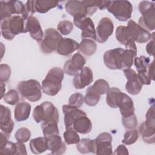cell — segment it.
<instances>
[{
	"label": "cell",
	"mask_w": 155,
	"mask_h": 155,
	"mask_svg": "<svg viewBox=\"0 0 155 155\" xmlns=\"http://www.w3.org/2000/svg\"><path fill=\"white\" fill-rule=\"evenodd\" d=\"M64 114V124L66 130L73 129L77 133L85 134L92 129V124L87 114L78 108L70 105L62 107Z\"/></svg>",
	"instance_id": "1"
},
{
	"label": "cell",
	"mask_w": 155,
	"mask_h": 155,
	"mask_svg": "<svg viewBox=\"0 0 155 155\" xmlns=\"http://www.w3.org/2000/svg\"><path fill=\"white\" fill-rule=\"evenodd\" d=\"M137 53L128 49L116 48L106 51L104 54V62L111 70H126L130 68L136 57Z\"/></svg>",
	"instance_id": "2"
},
{
	"label": "cell",
	"mask_w": 155,
	"mask_h": 155,
	"mask_svg": "<svg viewBox=\"0 0 155 155\" xmlns=\"http://www.w3.org/2000/svg\"><path fill=\"white\" fill-rule=\"evenodd\" d=\"M64 71L59 67L51 68L42 81V91L48 96L56 95L61 89L62 81L64 77Z\"/></svg>",
	"instance_id": "3"
},
{
	"label": "cell",
	"mask_w": 155,
	"mask_h": 155,
	"mask_svg": "<svg viewBox=\"0 0 155 155\" xmlns=\"http://www.w3.org/2000/svg\"><path fill=\"white\" fill-rule=\"evenodd\" d=\"M25 21L22 16L18 15L2 21L1 29L3 38L8 41H12L16 35L25 33Z\"/></svg>",
	"instance_id": "4"
},
{
	"label": "cell",
	"mask_w": 155,
	"mask_h": 155,
	"mask_svg": "<svg viewBox=\"0 0 155 155\" xmlns=\"http://www.w3.org/2000/svg\"><path fill=\"white\" fill-rule=\"evenodd\" d=\"M33 118L36 123H58L59 114L56 107L50 102L45 101L37 105L33 111Z\"/></svg>",
	"instance_id": "5"
},
{
	"label": "cell",
	"mask_w": 155,
	"mask_h": 155,
	"mask_svg": "<svg viewBox=\"0 0 155 155\" xmlns=\"http://www.w3.org/2000/svg\"><path fill=\"white\" fill-rule=\"evenodd\" d=\"M142 16L138 20L140 26L148 31H153L155 28V7L153 2L142 1L138 5Z\"/></svg>",
	"instance_id": "6"
},
{
	"label": "cell",
	"mask_w": 155,
	"mask_h": 155,
	"mask_svg": "<svg viewBox=\"0 0 155 155\" xmlns=\"http://www.w3.org/2000/svg\"><path fill=\"white\" fill-rule=\"evenodd\" d=\"M17 88L21 95L30 102H37L42 97L41 86L35 79L20 81L17 85Z\"/></svg>",
	"instance_id": "7"
},
{
	"label": "cell",
	"mask_w": 155,
	"mask_h": 155,
	"mask_svg": "<svg viewBox=\"0 0 155 155\" xmlns=\"http://www.w3.org/2000/svg\"><path fill=\"white\" fill-rule=\"evenodd\" d=\"M106 8L117 20L122 22L130 19L133 12V5L128 1H108Z\"/></svg>",
	"instance_id": "8"
},
{
	"label": "cell",
	"mask_w": 155,
	"mask_h": 155,
	"mask_svg": "<svg viewBox=\"0 0 155 155\" xmlns=\"http://www.w3.org/2000/svg\"><path fill=\"white\" fill-rule=\"evenodd\" d=\"M73 24L81 30L82 39L96 40V29L92 19L84 14L73 16Z\"/></svg>",
	"instance_id": "9"
},
{
	"label": "cell",
	"mask_w": 155,
	"mask_h": 155,
	"mask_svg": "<svg viewBox=\"0 0 155 155\" xmlns=\"http://www.w3.org/2000/svg\"><path fill=\"white\" fill-rule=\"evenodd\" d=\"M62 36L54 28H47L44 36L40 44L41 51L45 54H50L56 50L59 42L62 39Z\"/></svg>",
	"instance_id": "10"
},
{
	"label": "cell",
	"mask_w": 155,
	"mask_h": 155,
	"mask_svg": "<svg viewBox=\"0 0 155 155\" xmlns=\"http://www.w3.org/2000/svg\"><path fill=\"white\" fill-rule=\"evenodd\" d=\"M112 136L107 132L100 133L97 137L93 139V153L98 155H111L112 152Z\"/></svg>",
	"instance_id": "11"
},
{
	"label": "cell",
	"mask_w": 155,
	"mask_h": 155,
	"mask_svg": "<svg viewBox=\"0 0 155 155\" xmlns=\"http://www.w3.org/2000/svg\"><path fill=\"white\" fill-rule=\"evenodd\" d=\"M25 9V5L21 1H1V21L11 17L13 14L22 16Z\"/></svg>",
	"instance_id": "12"
},
{
	"label": "cell",
	"mask_w": 155,
	"mask_h": 155,
	"mask_svg": "<svg viewBox=\"0 0 155 155\" xmlns=\"http://www.w3.org/2000/svg\"><path fill=\"white\" fill-rule=\"evenodd\" d=\"M114 25L108 17H104L99 21L96 28V41L99 43H104L113 34Z\"/></svg>",
	"instance_id": "13"
},
{
	"label": "cell",
	"mask_w": 155,
	"mask_h": 155,
	"mask_svg": "<svg viewBox=\"0 0 155 155\" xmlns=\"http://www.w3.org/2000/svg\"><path fill=\"white\" fill-rule=\"evenodd\" d=\"M128 31L131 39L138 43H145L152 38V35L133 20H130L127 23Z\"/></svg>",
	"instance_id": "14"
},
{
	"label": "cell",
	"mask_w": 155,
	"mask_h": 155,
	"mask_svg": "<svg viewBox=\"0 0 155 155\" xmlns=\"http://www.w3.org/2000/svg\"><path fill=\"white\" fill-rule=\"evenodd\" d=\"M85 63V59L81 54L75 53L65 62L64 65V71L69 76H75L82 69Z\"/></svg>",
	"instance_id": "15"
},
{
	"label": "cell",
	"mask_w": 155,
	"mask_h": 155,
	"mask_svg": "<svg viewBox=\"0 0 155 155\" xmlns=\"http://www.w3.org/2000/svg\"><path fill=\"white\" fill-rule=\"evenodd\" d=\"M124 73L127 79L125 84L126 91L132 95L138 94L142 90V85L139 81L136 71L131 68H128L124 70Z\"/></svg>",
	"instance_id": "16"
},
{
	"label": "cell",
	"mask_w": 155,
	"mask_h": 155,
	"mask_svg": "<svg viewBox=\"0 0 155 155\" xmlns=\"http://www.w3.org/2000/svg\"><path fill=\"white\" fill-rule=\"evenodd\" d=\"M93 81L92 70L89 67H84L82 69L76 74L73 79V84L75 88L82 89L90 85Z\"/></svg>",
	"instance_id": "17"
},
{
	"label": "cell",
	"mask_w": 155,
	"mask_h": 155,
	"mask_svg": "<svg viewBox=\"0 0 155 155\" xmlns=\"http://www.w3.org/2000/svg\"><path fill=\"white\" fill-rule=\"evenodd\" d=\"M44 137L45 139L47 150L51 151V154H62L65 152V143L62 140L59 134H54Z\"/></svg>",
	"instance_id": "18"
},
{
	"label": "cell",
	"mask_w": 155,
	"mask_h": 155,
	"mask_svg": "<svg viewBox=\"0 0 155 155\" xmlns=\"http://www.w3.org/2000/svg\"><path fill=\"white\" fill-rule=\"evenodd\" d=\"M25 33L29 32L30 36L36 41L40 42L43 39L44 33L38 19L33 16L27 18L25 21Z\"/></svg>",
	"instance_id": "19"
},
{
	"label": "cell",
	"mask_w": 155,
	"mask_h": 155,
	"mask_svg": "<svg viewBox=\"0 0 155 155\" xmlns=\"http://www.w3.org/2000/svg\"><path fill=\"white\" fill-rule=\"evenodd\" d=\"M116 38L118 42L125 45L126 49L131 50L137 53V47L135 42L130 37L126 26H118L116 30Z\"/></svg>",
	"instance_id": "20"
},
{
	"label": "cell",
	"mask_w": 155,
	"mask_h": 155,
	"mask_svg": "<svg viewBox=\"0 0 155 155\" xmlns=\"http://www.w3.org/2000/svg\"><path fill=\"white\" fill-rule=\"evenodd\" d=\"M14 127V122L11 117L10 110L3 105H0V128L2 132L10 135Z\"/></svg>",
	"instance_id": "21"
},
{
	"label": "cell",
	"mask_w": 155,
	"mask_h": 155,
	"mask_svg": "<svg viewBox=\"0 0 155 155\" xmlns=\"http://www.w3.org/2000/svg\"><path fill=\"white\" fill-rule=\"evenodd\" d=\"M65 8L66 12L72 16H74L79 14H84L86 16H89L88 8L84 1H68L65 4Z\"/></svg>",
	"instance_id": "22"
},
{
	"label": "cell",
	"mask_w": 155,
	"mask_h": 155,
	"mask_svg": "<svg viewBox=\"0 0 155 155\" xmlns=\"http://www.w3.org/2000/svg\"><path fill=\"white\" fill-rule=\"evenodd\" d=\"M79 44L71 38H62L56 48L57 53L62 56H67L75 51L79 48Z\"/></svg>",
	"instance_id": "23"
},
{
	"label": "cell",
	"mask_w": 155,
	"mask_h": 155,
	"mask_svg": "<svg viewBox=\"0 0 155 155\" xmlns=\"http://www.w3.org/2000/svg\"><path fill=\"white\" fill-rule=\"evenodd\" d=\"M118 108L122 116V117H128L134 114V107L132 99L123 93L121 100L119 104Z\"/></svg>",
	"instance_id": "24"
},
{
	"label": "cell",
	"mask_w": 155,
	"mask_h": 155,
	"mask_svg": "<svg viewBox=\"0 0 155 155\" xmlns=\"http://www.w3.org/2000/svg\"><path fill=\"white\" fill-rule=\"evenodd\" d=\"M31 105L26 102H20L17 104L14 110L15 119L18 122L27 120L30 114Z\"/></svg>",
	"instance_id": "25"
},
{
	"label": "cell",
	"mask_w": 155,
	"mask_h": 155,
	"mask_svg": "<svg viewBox=\"0 0 155 155\" xmlns=\"http://www.w3.org/2000/svg\"><path fill=\"white\" fill-rule=\"evenodd\" d=\"M123 92L119 88L112 87L108 90L107 93L106 102L107 104L113 108H118L119 104L121 100Z\"/></svg>",
	"instance_id": "26"
},
{
	"label": "cell",
	"mask_w": 155,
	"mask_h": 155,
	"mask_svg": "<svg viewBox=\"0 0 155 155\" xmlns=\"http://www.w3.org/2000/svg\"><path fill=\"white\" fill-rule=\"evenodd\" d=\"M59 4L58 1L48 0H38L33 1L35 12L40 13H45L50 9L56 7Z\"/></svg>",
	"instance_id": "27"
},
{
	"label": "cell",
	"mask_w": 155,
	"mask_h": 155,
	"mask_svg": "<svg viewBox=\"0 0 155 155\" xmlns=\"http://www.w3.org/2000/svg\"><path fill=\"white\" fill-rule=\"evenodd\" d=\"M96 48V44L93 39H82L79 43L78 50L84 55L90 56L95 53Z\"/></svg>",
	"instance_id": "28"
},
{
	"label": "cell",
	"mask_w": 155,
	"mask_h": 155,
	"mask_svg": "<svg viewBox=\"0 0 155 155\" xmlns=\"http://www.w3.org/2000/svg\"><path fill=\"white\" fill-rule=\"evenodd\" d=\"M139 131L143 140L147 143H154L155 142V128L146 125L145 122L139 127Z\"/></svg>",
	"instance_id": "29"
},
{
	"label": "cell",
	"mask_w": 155,
	"mask_h": 155,
	"mask_svg": "<svg viewBox=\"0 0 155 155\" xmlns=\"http://www.w3.org/2000/svg\"><path fill=\"white\" fill-rule=\"evenodd\" d=\"M30 148L31 151L35 154L45 152L47 150L45 137H38L32 139L30 141Z\"/></svg>",
	"instance_id": "30"
},
{
	"label": "cell",
	"mask_w": 155,
	"mask_h": 155,
	"mask_svg": "<svg viewBox=\"0 0 155 155\" xmlns=\"http://www.w3.org/2000/svg\"><path fill=\"white\" fill-rule=\"evenodd\" d=\"M101 95L90 86L87 89L86 94L84 97V102L89 106L93 107L98 104Z\"/></svg>",
	"instance_id": "31"
},
{
	"label": "cell",
	"mask_w": 155,
	"mask_h": 155,
	"mask_svg": "<svg viewBox=\"0 0 155 155\" xmlns=\"http://www.w3.org/2000/svg\"><path fill=\"white\" fill-rule=\"evenodd\" d=\"M76 148L82 154L93 153L94 151L93 140L88 138H83L76 144Z\"/></svg>",
	"instance_id": "32"
},
{
	"label": "cell",
	"mask_w": 155,
	"mask_h": 155,
	"mask_svg": "<svg viewBox=\"0 0 155 155\" xmlns=\"http://www.w3.org/2000/svg\"><path fill=\"white\" fill-rule=\"evenodd\" d=\"M133 62L137 73L148 72V68L150 64V59L149 57L145 56L136 57Z\"/></svg>",
	"instance_id": "33"
},
{
	"label": "cell",
	"mask_w": 155,
	"mask_h": 155,
	"mask_svg": "<svg viewBox=\"0 0 155 155\" xmlns=\"http://www.w3.org/2000/svg\"><path fill=\"white\" fill-rule=\"evenodd\" d=\"M41 128L44 136H47L51 134H59L58 123L51 122L45 124H41Z\"/></svg>",
	"instance_id": "34"
},
{
	"label": "cell",
	"mask_w": 155,
	"mask_h": 155,
	"mask_svg": "<svg viewBox=\"0 0 155 155\" xmlns=\"http://www.w3.org/2000/svg\"><path fill=\"white\" fill-rule=\"evenodd\" d=\"M64 138L67 145L77 144L80 141L78 133L73 129H68L64 133Z\"/></svg>",
	"instance_id": "35"
},
{
	"label": "cell",
	"mask_w": 155,
	"mask_h": 155,
	"mask_svg": "<svg viewBox=\"0 0 155 155\" xmlns=\"http://www.w3.org/2000/svg\"><path fill=\"white\" fill-rule=\"evenodd\" d=\"M31 137V132L29 129L25 127H21L17 130L15 133V137L18 142L25 143L27 142Z\"/></svg>",
	"instance_id": "36"
},
{
	"label": "cell",
	"mask_w": 155,
	"mask_h": 155,
	"mask_svg": "<svg viewBox=\"0 0 155 155\" xmlns=\"http://www.w3.org/2000/svg\"><path fill=\"white\" fill-rule=\"evenodd\" d=\"M91 87L100 95L106 94L110 89L108 82L103 79L96 80Z\"/></svg>",
	"instance_id": "37"
},
{
	"label": "cell",
	"mask_w": 155,
	"mask_h": 155,
	"mask_svg": "<svg viewBox=\"0 0 155 155\" xmlns=\"http://www.w3.org/2000/svg\"><path fill=\"white\" fill-rule=\"evenodd\" d=\"M139 137V133L136 129H131L125 133L122 142L125 145H131L135 143Z\"/></svg>",
	"instance_id": "38"
},
{
	"label": "cell",
	"mask_w": 155,
	"mask_h": 155,
	"mask_svg": "<svg viewBox=\"0 0 155 155\" xmlns=\"http://www.w3.org/2000/svg\"><path fill=\"white\" fill-rule=\"evenodd\" d=\"M57 29L61 35H67L73 30V24L68 20H62L58 23Z\"/></svg>",
	"instance_id": "39"
},
{
	"label": "cell",
	"mask_w": 155,
	"mask_h": 155,
	"mask_svg": "<svg viewBox=\"0 0 155 155\" xmlns=\"http://www.w3.org/2000/svg\"><path fill=\"white\" fill-rule=\"evenodd\" d=\"M84 102V96L80 93H75L71 94L68 99V105L77 108L81 107Z\"/></svg>",
	"instance_id": "40"
},
{
	"label": "cell",
	"mask_w": 155,
	"mask_h": 155,
	"mask_svg": "<svg viewBox=\"0 0 155 155\" xmlns=\"http://www.w3.org/2000/svg\"><path fill=\"white\" fill-rule=\"evenodd\" d=\"M4 101L8 104L13 105L19 101V94L15 90H10L4 97Z\"/></svg>",
	"instance_id": "41"
},
{
	"label": "cell",
	"mask_w": 155,
	"mask_h": 155,
	"mask_svg": "<svg viewBox=\"0 0 155 155\" xmlns=\"http://www.w3.org/2000/svg\"><path fill=\"white\" fill-rule=\"evenodd\" d=\"M11 75L10 67L5 64H1L0 65V81L1 82H7Z\"/></svg>",
	"instance_id": "42"
},
{
	"label": "cell",
	"mask_w": 155,
	"mask_h": 155,
	"mask_svg": "<svg viewBox=\"0 0 155 155\" xmlns=\"http://www.w3.org/2000/svg\"><path fill=\"white\" fill-rule=\"evenodd\" d=\"M122 120L124 127L127 129H133L137 125V119L135 114L122 117Z\"/></svg>",
	"instance_id": "43"
},
{
	"label": "cell",
	"mask_w": 155,
	"mask_h": 155,
	"mask_svg": "<svg viewBox=\"0 0 155 155\" xmlns=\"http://www.w3.org/2000/svg\"><path fill=\"white\" fill-rule=\"evenodd\" d=\"M145 124L147 126L155 128V117H154V106H151L146 113V120Z\"/></svg>",
	"instance_id": "44"
},
{
	"label": "cell",
	"mask_w": 155,
	"mask_h": 155,
	"mask_svg": "<svg viewBox=\"0 0 155 155\" xmlns=\"http://www.w3.org/2000/svg\"><path fill=\"white\" fill-rule=\"evenodd\" d=\"M0 153L4 154L12 155L16 153V145L15 143L11 141H8L6 145L0 150Z\"/></svg>",
	"instance_id": "45"
},
{
	"label": "cell",
	"mask_w": 155,
	"mask_h": 155,
	"mask_svg": "<svg viewBox=\"0 0 155 155\" xmlns=\"http://www.w3.org/2000/svg\"><path fill=\"white\" fill-rule=\"evenodd\" d=\"M137 77L142 85H150L151 82V79L148 74V72L137 73Z\"/></svg>",
	"instance_id": "46"
},
{
	"label": "cell",
	"mask_w": 155,
	"mask_h": 155,
	"mask_svg": "<svg viewBox=\"0 0 155 155\" xmlns=\"http://www.w3.org/2000/svg\"><path fill=\"white\" fill-rule=\"evenodd\" d=\"M154 33H152V40L150 41L146 45V50L150 56H154Z\"/></svg>",
	"instance_id": "47"
},
{
	"label": "cell",
	"mask_w": 155,
	"mask_h": 155,
	"mask_svg": "<svg viewBox=\"0 0 155 155\" xmlns=\"http://www.w3.org/2000/svg\"><path fill=\"white\" fill-rule=\"evenodd\" d=\"M16 145V154H27V150L25 145L19 142L15 143Z\"/></svg>",
	"instance_id": "48"
},
{
	"label": "cell",
	"mask_w": 155,
	"mask_h": 155,
	"mask_svg": "<svg viewBox=\"0 0 155 155\" xmlns=\"http://www.w3.org/2000/svg\"><path fill=\"white\" fill-rule=\"evenodd\" d=\"M114 154H117V155H122V154H124V155H127L129 154L128 153V149L124 145H119L117 148L115 150L114 153Z\"/></svg>",
	"instance_id": "49"
},
{
	"label": "cell",
	"mask_w": 155,
	"mask_h": 155,
	"mask_svg": "<svg viewBox=\"0 0 155 155\" xmlns=\"http://www.w3.org/2000/svg\"><path fill=\"white\" fill-rule=\"evenodd\" d=\"M148 74L150 79L154 81V60L150 64L148 68Z\"/></svg>",
	"instance_id": "50"
},
{
	"label": "cell",
	"mask_w": 155,
	"mask_h": 155,
	"mask_svg": "<svg viewBox=\"0 0 155 155\" xmlns=\"http://www.w3.org/2000/svg\"><path fill=\"white\" fill-rule=\"evenodd\" d=\"M0 88H1V99H2L5 96V85L4 82H1Z\"/></svg>",
	"instance_id": "51"
}]
</instances>
